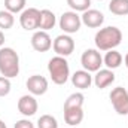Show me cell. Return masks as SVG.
Segmentation results:
<instances>
[{
	"label": "cell",
	"mask_w": 128,
	"mask_h": 128,
	"mask_svg": "<svg viewBox=\"0 0 128 128\" xmlns=\"http://www.w3.org/2000/svg\"><path fill=\"white\" fill-rule=\"evenodd\" d=\"M96 46L98 51H110L121 45L122 42V32L118 27L109 26L104 28H100L94 37Z\"/></svg>",
	"instance_id": "obj_1"
},
{
	"label": "cell",
	"mask_w": 128,
	"mask_h": 128,
	"mask_svg": "<svg viewBox=\"0 0 128 128\" xmlns=\"http://www.w3.org/2000/svg\"><path fill=\"white\" fill-rule=\"evenodd\" d=\"M0 73L4 78H16L20 73V57L12 48H0Z\"/></svg>",
	"instance_id": "obj_2"
},
{
	"label": "cell",
	"mask_w": 128,
	"mask_h": 128,
	"mask_svg": "<svg viewBox=\"0 0 128 128\" xmlns=\"http://www.w3.org/2000/svg\"><path fill=\"white\" fill-rule=\"evenodd\" d=\"M48 72L55 85H64L70 78V67L64 57L55 55L48 63Z\"/></svg>",
	"instance_id": "obj_3"
},
{
	"label": "cell",
	"mask_w": 128,
	"mask_h": 128,
	"mask_svg": "<svg viewBox=\"0 0 128 128\" xmlns=\"http://www.w3.org/2000/svg\"><path fill=\"white\" fill-rule=\"evenodd\" d=\"M110 103L118 115H128V91L125 88H113L110 92Z\"/></svg>",
	"instance_id": "obj_4"
},
{
	"label": "cell",
	"mask_w": 128,
	"mask_h": 128,
	"mask_svg": "<svg viewBox=\"0 0 128 128\" xmlns=\"http://www.w3.org/2000/svg\"><path fill=\"white\" fill-rule=\"evenodd\" d=\"M58 24H60V28L66 34H73V33H78L80 30L82 21H80V16L78 15V12L68 10V12H64L60 16V22Z\"/></svg>",
	"instance_id": "obj_5"
},
{
	"label": "cell",
	"mask_w": 128,
	"mask_h": 128,
	"mask_svg": "<svg viewBox=\"0 0 128 128\" xmlns=\"http://www.w3.org/2000/svg\"><path fill=\"white\" fill-rule=\"evenodd\" d=\"M80 64L84 70L86 72H98L100 67L103 66V57L98 52V49H86L82 57H80Z\"/></svg>",
	"instance_id": "obj_6"
},
{
	"label": "cell",
	"mask_w": 128,
	"mask_h": 128,
	"mask_svg": "<svg viewBox=\"0 0 128 128\" xmlns=\"http://www.w3.org/2000/svg\"><path fill=\"white\" fill-rule=\"evenodd\" d=\"M39 20H40V10L36 8L24 9L20 15V24L27 32H34L39 28Z\"/></svg>",
	"instance_id": "obj_7"
},
{
	"label": "cell",
	"mask_w": 128,
	"mask_h": 128,
	"mask_svg": "<svg viewBox=\"0 0 128 128\" xmlns=\"http://www.w3.org/2000/svg\"><path fill=\"white\" fill-rule=\"evenodd\" d=\"M52 49H54V52L57 55L66 58L74 51V40L68 34H60L52 42Z\"/></svg>",
	"instance_id": "obj_8"
},
{
	"label": "cell",
	"mask_w": 128,
	"mask_h": 128,
	"mask_svg": "<svg viewBox=\"0 0 128 128\" xmlns=\"http://www.w3.org/2000/svg\"><path fill=\"white\" fill-rule=\"evenodd\" d=\"M32 46L37 52H48L52 48V39L46 32L37 30L32 36Z\"/></svg>",
	"instance_id": "obj_9"
},
{
	"label": "cell",
	"mask_w": 128,
	"mask_h": 128,
	"mask_svg": "<svg viewBox=\"0 0 128 128\" xmlns=\"http://www.w3.org/2000/svg\"><path fill=\"white\" fill-rule=\"evenodd\" d=\"M26 86L32 96H43L48 91V79L40 74H33L27 79Z\"/></svg>",
	"instance_id": "obj_10"
},
{
	"label": "cell",
	"mask_w": 128,
	"mask_h": 128,
	"mask_svg": "<svg viewBox=\"0 0 128 128\" xmlns=\"http://www.w3.org/2000/svg\"><path fill=\"white\" fill-rule=\"evenodd\" d=\"M80 21H82V24H85L90 28H98L104 22V15L97 9H88V10L82 12Z\"/></svg>",
	"instance_id": "obj_11"
},
{
	"label": "cell",
	"mask_w": 128,
	"mask_h": 128,
	"mask_svg": "<svg viewBox=\"0 0 128 128\" xmlns=\"http://www.w3.org/2000/svg\"><path fill=\"white\" fill-rule=\"evenodd\" d=\"M37 107H39V104H37V100L34 98V96H22L20 100H18V110H20V113L21 115H24V116H33L36 112H37Z\"/></svg>",
	"instance_id": "obj_12"
},
{
	"label": "cell",
	"mask_w": 128,
	"mask_h": 128,
	"mask_svg": "<svg viewBox=\"0 0 128 128\" xmlns=\"http://www.w3.org/2000/svg\"><path fill=\"white\" fill-rule=\"evenodd\" d=\"M92 82L97 88L104 90L109 85H112L115 82V73L110 68H100L98 72H96V76L92 78Z\"/></svg>",
	"instance_id": "obj_13"
},
{
	"label": "cell",
	"mask_w": 128,
	"mask_h": 128,
	"mask_svg": "<svg viewBox=\"0 0 128 128\" xmlns=\"http://www.w3.org/2000/svg\"><path fill=\"white\" fill-rule=\"evenodd\" d=\"M72 84L79 90H88L92 84V76L86 70H78L72 74Z\"/></svg>",
	"instance_id": "obj_14"
},
{
	"label": "cell",
	"mask_w": 128,
	"mask_h": 128,
	"mask_svg": "<svg viewBox=\"0 0 128 128\" xmlns=\"http://www.w3.org/2000/svg\"><path fill=\"white\" fill-rule=\"evenodd\" d=\"M64 121L70 127H76L84 121V110L82 107H68L64 109Z\"/></svg>",
	"instance_id": "obj_15"
},
{
	"label": "cell",
	"mask_w": 128,
	"mask_h": 128,
	"mask_svg": "<svg viewBox=\"0 0 128 128\" xmlns=\"http://www.w3.org/2000/svg\"><path fill=\"white\" fill-rule=\"evenodd\" d=\"M57 22V16L52 10L49 9H43L40 10V20H39V30H43V32H48L51 28H54Z\"/></svg>",
	"instance_id": "obj_16"
},
{
	"label": "cell",
	"mask_w": 128,
	"mask_h": 128,
	"mask_svg": "<svg viewBox=\"0 0 128 128\" xmlns=\"http://www.w3.org/2000/svg\"><path fill=\"white\" fill-rule=\"evenodd\" d=\"M122 60H124V57H122L121 52H118L116 49H110V51L106 52V55H104V58H103V64H104L107 68L113 70V68H118V67L122 64Z\"/></svg>",
	"instance_id": "obj_17"
},
{
	"label": "cell",
	"mask_w": 128,
	"mask_h": 128,
	"mask_svg": "<svg viewBox=\"0 0 128 128\" xmlns=\"http://www.w3.org/2000/svg\"><path fill=\"white\" fill-rule=\"evenodd\" d=\"M109 10L113 15L125 16V15H128V0H110Z\"/></svg>",
	"instance_id": "obj_18"
},
{
	"label": "cell",
	"mask_w": 128,
	"mask_h": 128,
	"mask_svg": "<svg viewBox=\"0 0 128 128\" xmlns=\"http://www.w3.org/2000/svg\"><path fill=\"white\" fill-rule=\"evenodd\" d=\"M15 24V16L9 10H0V30H9Z\"/></svg>",
	"instance_id": "obj_19"
},
{
	"label": "cell",
	"mask_w": 128,
	"mask_h": 128,
	"mask_svg": "<svg viewBox=\"0 0 128 128\" xmlns=\"http://www.w3.org/2000/svg\"><path fill=\"white\" fill-rule=\"evenodd\" d=\"M84 100L85 97L82 92H74V94H70L67 97V100L64 101V109H68V107H82L84 106Z\"/></svg>",
	"instance_id": "obj_20"
},
{
	"label": "cell",
	"mask_w": 128,
	"mask_h": 128,
	"mask_svg": "<svg viewBox=\"0 0 128 128\" xmlns=\"http://www.w3.org/2000/svg\"><path fill=\"white\" fill-rule=\"evenodd\" d=\"M26 3L27 0H4V9L9 10L10 14H18L24 10Z\"/></svg>",
	"instance_id": "obj_21"
},
{
	"label": "cell",
	"mask_w": 128,
	"mask_h": 128,
	"mask_svg": "<svg viewBox=\"0 0 128 128\" xmlns=\"http://www.w3.org/2000/svg\"><path fill=\"white\" fill-rule=\"evenodd\" d=\"M67 4L74 12H85L91 6V0H67Z\"/></svg>",
	"instance_id": "obj_22"
},
{
	"label": "cell",
	"mask_w": 128,
	"mask_h": 128,
	"mask_svg": "<svg viewBox=\"0 0 128 128\" xmlns=\"http://www.w3.org/2000/svg\"><path fill=\"white\" fill-rule=\"evenodd\" d=\"M37 128H58V122L52 115H42L37 121Z\"/></svg>",
	"instance_id": "obj_23"
},
{
	"label": "cell",
	"mask_w": 128,
	"mask_h": 128,
	"mask_svg": "<svg viewBox=\"0 0 128 128\" xmlns=\"http://www.w3.org/2000/svg\"><path fill=\"white\" fill-rule=\"evenodd\" d=\"M10 79L9 78H4V76H0V97H6L10 92Z\"/></svg>",
	"instance_id": "obj_24"
},
{
	"label": "cell",
	"mask_w": 128,
	"mask_h": 128,
	"mask_svg": "<svg viewBox=\"0 0 128 128\" xmlns=\"http://www.w3.org/2000/svg\"><path fill=\"white\" fill-rule=\"evenodd\" d=\"M14 128H34V124L28 119H20V121H16Z\"/></svg>",
	"instance_id": "obj_25"
},
{
	"label": "cell",
	"mask_w": 128,
	"mask_h": 128,
	"mask_svg": "<svg viewBox=\"0 0 128 128\" xmlns=\"http://www.w3.org/2000/svg\"><path fill=\"white\" fill-rule=\"evenodd\" d=\"M3 45H4V33L0 30V48H2Z\"/></svg>",
	"instance_id": "obj_26"
},
{
	"label": "cell",
	"mask_w": 128,
	"mask_h": 128,
	"mask_svg": "<svg viewBox=\"0 0 128 128\" xmlns=\"http://www.w3.org/2000/svg\"><path fill=\"white\" fill-rule=\"evenodd\" d=\"M124 61H125V66H127V68H128V52H127V55H125V58H124Z\"/></svg>",
	"instance_id": "obj_27"
},
{
	"label": "cell",
	"mask_w": 128,
	"mask_h": 128,
	"mask_svg": "<svg viewBox=\"0 0 128 128\" xmlns=\"http://www.w3.org/2000/svg\"><path fill=\"white\" fill-rule=\"evenodd\" d=\"M0 128H6V124H4L2 119H0Z\"/></svg>",
	"instance_id": "obj_28"
},
{
	"label": "cell",
	"mask_w": 128,
	"mask_h": 128,
	"mask_svg": "<svg viewBox=\"0 0 128 128\" xmlns=\"http://www.w3.org/2000/svg\"><path fill=\"white\" fill-rule=\"evenodd\" d=\"M98 2H101V0H98Z\"/></svg>",
	"instance_id": "obj_29"
}]
</instances>
